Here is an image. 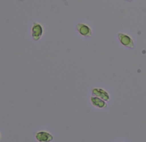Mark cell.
<instances>
[{"instance_id": "3957f363", "label": "cell", "mask_w": 146, "mask_h": 142, "mask_svg": "<svg viewBox=\"0 0 146 142\" xmlns=\"http://www.w3.org/2000/svg\"><path fill=\"white\" fill-rule=\"evenodd\" d=\"M76 29L78 32L83 36L89 37L92 35V31L91 29L85 24H83V23L77 24Z\"/></svg>"}, {"instance_id": "52a82bcc", "label": "cell", "mask_w": 146, "mask_h": 142, "mask_svg": "<svg viewBox=\"0 0 146 142\" xmlns=\"http://www.w3.org/2000/svg\"><path fill=\"white\" fill-rule=\"evenodd\" d=\"M0 138H1V136H0Z\"/></svg>"}, {"instance_id": "277c9868", "label": "cell", "mask_w": 146, "mask_h": 142, "mask_svg": "<svg viewBox=\"0 0 146 142\" xmlns=\"http://www.w3.org/2000/svg\"><path fill=\"white\" fill-rule=\"evenodd\" d=\"M118 37L120 42L123 44L127 47H133V41L129 36L124 34L120 33L118 34Z\"/></svg>"}, {"instance_id": "6da1fadb", "label": "cell", "mask_w": 146, "mask_h": 142, "mask_svg": "<svg viewBox=\"0 0 146 142\" xmlns=\"http://www.w3.org/2000/svg\"><path fill=\"white\" fill-rule=\"evenodd\" d=\"M35 138L39 142H50L53 140L52 135L46 131H39L36 133Z\"/></svg>"}, {"instance_id": "5b68a950", "label": "cell", "mask_w": 146, "mask_h": 142, "mask_svg": "<svg viewBox=\"0 0 146 142\" xmlns=\"http://www.w3.org/2000/svg\"><path fill=\"white\" fill-rule=\"evenodd\" d=\"M91 101L93 105H94L96 107H98L99 108H102L104 106H106L102 100H101L100 99H99L98 98L91 97Z\"/></svg>"}, {"instance_id": "7a4b0ae2", "label": "cell", "mask_w": 146, "mask_h": 142, "mask_svg": "<svg viewBox=\"0 0 146 142\" xmlns=\"http://www.w3.org/2000/svg\"><path fill=\"white\" fill-rule=\"evenodd\" d=\"M43 30L41 25L38 23L34 22L32 27V36L34 40H38L42 36Z\"/></svg>"}, {"instance_id": "8992f818", "label": "cell", "mask_w": 146, "mask_h": 142, "mask_svg": "<svg viewBox=\"0 0 146 142\" xmlns=\"http://www.w3.org/2000/svg\"><path fill=\"white\" fill-rule=\"evenodd\" d=\"M127 1H129V2H131V1H132V0H127Z\"/></svg>"}]
</instances>
